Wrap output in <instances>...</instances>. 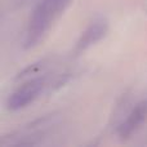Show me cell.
Instances as JSON below:
<instances>
[{"mask_svg":"<svg viewBox=\"0 0 147 147\" xmlns=\"http://www.w3.org/2000/svg\"><path fill=\"white\" fill-rule=\"evenodd\" d=\"M70 0H41L34 9L26 30L25 45L35 47L43 39L54 18L65 9Z\"/></svg>","mask_w":147,"mask_h":147,"instance_id":"obj_1","label":"cell"},{"mask_svg":"<svg viewBox=\"0 0 147 147\" xmlns=\"http://www.w3.org/2000/svg\"><path fill=\"white\" fill-rule=\"evenodd\" d=\"M45 85H47L45 78H36L32 79V80H28L27 83H25L22 86H20L17 90L10 94L7 103L8 109L12 110V111H16V110L26 107L35 98H38V96L43 92Z\"/></svg>","mask_w":147,"mask_h":147,"instance_id":"obj_2","label":"cell"},{"mask_svg":"<svg viewBox=\"0 0 147 147\" xmlns=\"http://www.w3.org/2000/svg\"><path fill=\"white\" fill-rule=\"evenodd\" d=\"M147 119V101H142L134 106V109L130 111L125 121L119 128V137L121 140L129 138L138 128L141 127L143 121Z\"/></svg>","mask_w":147,"mask_h":147,"instance_id":"obj_3","label":"cell"},{"mask_svg":"<svg viewBox=\"0 0 147 147\" xmlns=\"http://www.w3.org/2000/svg\"><path fill=\"white\" fill-rule=\"evenodd\" d=\"M107 32V22L103 18L99 20H94L88 27L85 28L83 34H81L80 39H79L78 44H76V49L78 51H84L92 44H96L99 41Z\"/></svg>","mask_w":147,"mask_h":147,"instance_id":"obj_4","label":"cell"}]
</instances>
